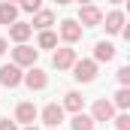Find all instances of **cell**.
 Wrapping results in <instances>:
<instances>
[{
  "label": "cell",
  "mask_w": 130,
  "mask_h": 130,
  "mask_svg": "<svg viewBox=\"0 0 130 130\" xmlns=\"http://www.w3.org/2000/svg\"><path fill=\"white\" fill-rule=\"evenodd\" d=\"M0 3H12V0H0Z\"/></svg>",
  "instance_id": "29"
},
{
  "label": "cell",
  "mask_w": 130,
  "mask_h": 130,
  "mask_svg": "<svg viewBox=\"0 0 130 130\" xmlns=\"http://www.w3.org/2000/svg\"><path fill=\"white\" fill-rule=\"evenodd\" d=\"M39 6H42V0H21L18 3V9H24V12H39Z\"/></svg>",
  "instance_id": "21"
},
{
  "label": "cell",
  "mask_w": 130,
  "mask_h": 130,
  "mask_svg": "<svg viewBox=\"0 0 130 130\" xmlns=\"http://www.w3.org/2000/svg\"><path fill=\"white\" fill-rule=\"evenodd\" d=\"M21 82H24L30 91H42V88L48 85V79H45V73H42L39 67H30V73H24V76H21Z\"/></svg>",
  "instance_id": "6"
},
{
  "label": "cell",
  "mask_w": 130,
  "mask_h": 130,
  "mask_svg": "<svg viewBox=\"0 0 130 130\" xmlns=\"http://www.w3.org/2000/svg\"><path fill=\"white\" fill-rule=\"evenodd\" d=\"M24 130H36V127H33V124H27V127H24Z\"/></svg>",
  "instance_id": "25"
},
{
  "label": "cell",
  "mask_w": 130,
  "mask_h": 130,
  "mask_svg": "<svg viewBox=\"0 0 130 130\" xmlns=\"http://www.w3.org/2000/svg\"><path fill=\"white\" fill-rule=\"evenodd\" d=\"M12 21H18V6L15 3H0V24H12Z\"/></svg>",
  "instance_id": "13"
},
{
  "label": "cell",
  "mask_w": 130,
  "mask_h": 130,
  "mask_svg": "<svg viewBox=\"0 0 130 130\" xmlns=\"http://www.w3.org/2000/svg\"><path fill=\"white\" fill-rule=\"evenodd\" d=\"M112 106H118V109H127L130 106V91L127 88H121V91L115 94V103H112Z\"/></svg>",
  "instance_id": "19"
},
{
  "label": "cell",
  "mask_w": 130,
  "mask_h": 130,
  "mask_svg": "<svg viewBox=\"0 0 130 130\" xmlns=\"http://www.w3.org/2000/svg\"><path fill=\"white\" fill-rule=\"evenodd\" d=\"M115 58V45L112 42H106V39H100L97 45H94V61H103V64H109Z\"/></svg>",
  "instance_id": "11"
},
{
  "label": "cell",
  "mask_w": 130,
  "mask_h": 130,
  "mask_svg": "<svg viewBox=\"0 0 130 130\" xmlns=\"http://www.w3.org/2000/svg\"><path fill=\"white\" fill-rule=\"evenodd\" d=\"M106 30L109 33H121L124 30V12H118V9L109 12V15H106Z\"/></svg>",
  "instance_id": "14"
},
{
  "label": "cell",
  "mask_w": 130,
  "mask_h": 130,
  "mask_svg": "<svg viewBox=\"0 0 130 130\" xmlns=\"http://www.w3.org/2000/svg\"><path fill=\"white\" fill-rule=\"evenodd\" d=\"M42 121H45V127H58V124L64 121V106L48 103V106L42 109Z\"/></svg>",
  "instance_id": "7"
},
{
  "label": "cell",
  "mask_w": 130,
  "mask_h": 130,
  "mask_svg": "<svg viewBox=\"0 0 130 130\" xmlns=\"http://www.w3.org/2000/svg\"><path fill=\"white\" fill-rule=\"evenodd\" d=\"M112 121H115V130H130V115H127V112L112 115Z\"/></svg>",
  "instance_id": "20"
},
{
  "label": "cell",
  "mask_w": 130,
  "mask_h": 130,
  "mask_svg": "<svg viewBox=\"0 0 130 130\" xmlns=\"http://www.w3.org/2000/svg\"><path fill=\"white\" fill-rule=\"evenodd\" d=\"M30 33H33V27H30V24H24V21H12V24H9V36H12L15 42H24Z\"/></svg>",
  "instance_id": "12"
},
{
  "label": "cell",
  "mask_w": 130,
  "mask_h": 130,
  "mask_svg": "<svg viewBox=\"0 0 130 130\" xmlns=\"http://www.w3.org/2000/svg\"><path fill=\"white\" fill-rule=\"evenodd\" d=\"M118 82H121V88L130 85V67H121V70H118Z\"/></svg>",
  "instance_id": "22"
},
{
  "label": "cell",
  "mask_w": 130,
  "mask_h": 130,
  "mask_svg": "<svg viewBox=\"0 0 130 130\" xmlns=\"http://www.w3.org/2000/svg\"><path fill=\"white\" fill-rule=\"evenodd\" d=\"M73 130H94V118L85 115V112H73V121H70Z\"/></svg>",
  "instance_id": "15"
},
{
  "label": "cell",
  "mask_w": 130,
  "mask_h": 130,
  "mask_svg": "<svg viewBox=\"0 0 130 130\" xmlns=\"http://www.w3.org/2000/svg\"><path fill=\"white\" fill-rule=\"evenodd\" d=\"M70 70H73L76 82H85V85H88V82L97 79V61H76Z\"/></svg>",
  "instance_id": "2"
},
{
  "label": "cell",
  "mask_w": 130,
  "mask_h": 130,
  "mask_svg": "<svg viewBox=\"0 0 130 130\" xmlns=\"http://www.w3.org/2000/svg\"><path fill=\"white\" fill-rule=\"evenodd\" d=\"M100 21H103V12H100L97 6L85 3V6L79 9V24H82V27H97Z\"/></svg>",
  "instance_id": "4"
},
{
  "label": "cell",
  "mask_w": 130,
  "mask_h": 130,
  "mask_svg": "<svg viewBox=\"0 0 130 130\" xmlns=\"http://www.w3.org/2000/svg\"><path fill=\"white\" fill-rule=\"evenodd\" d=\"M0 130H18V127H15V121L6 118V121H0Z\"/></svg>",
  "instance_id": "23"
},
{
  "label": "cell",
  "mask_w": 130,
  "mask_h": 130,
  "mask_svg": "<svg viewBox=\"0 0 130 130\" xmlns=\"http://www.w3.org/2000/svg\"><path fill=\"white\" fill-rule=\"evenodd\" d=\"M109 3H124V0H109Z\"/></svg>",
  "instance_id": "27"
},
{
  "label": "cell",
  "mask_w": 130,
  "mask_h": 130,
  "mask_svg": "<svg viewBox=\"0 0 130 130\" xmlns=\"http://www.w3.org/2000/svg\"><path fill=\"white\" fill-rule=\"evenodd\" d=\"M52 64H55V70H70L76 64V48H58L55 58H52Z\"/></svg>",
  "instance_id": "8"
},
{
  "label": "cell",
  "mask_w": 130,
  "mask_h": 130,
  "mask_svg": "<svg viewBox=\"0 0 130 130\" xmlns=\"http://www.w3.org/2000/svg\"><path fill=\"white\" fill-rule=\"evenodd\" d=\"M3 52H6V39L0 36V55H3Z\"/></svg>",
  "instance_id": "24"
},
{
  "label": "cell",
  "mask_w": 130,
  "mask_h": 130,
  "mask_svg": "<svg viewBox=\"0 0 130 130\" xmlns=\"http://www.w3.org/2000/svg\"><path fill=\"white\" fill-rule=\"evenodd\" d=\"M52 130H55V127H52Z\"/></svg>",
  "instance_id": "30"
},
{
  "label": "cell",
  "mask_w": 130,
  "mask_h": 130,
  "mask_svg": "<svg viewBox=\"0 0 130 130\" xmlns=\"http://www.w3.org/2000/svg\"><path fill=\"white\" fill-rule=\"evenodd\" d=\"M55 45H58V36H55L52 30H42V33H39V48H55Z\"/></svg>",
  "instance_id": "18"
},
{
  "label": "cell",
  "mask_w": 130,
  "mask_h": 130,
  "mask_svg": "<svg viewBox=\"0 0 130 130\" xmlns=\"http://www.w3.org/2000/svg\"><path fill=\"white\" fill-rule=\"evenodd\" d=\"M61 39L64 42H79L82 39V24L76 18H64L61 21Z\"/></svg>",
  "instance_id": "5"
},
{
  "label": "cell",
  "mask_w": 130,
  "mask_h": 130,
  "mask_svg": "<svg viewBox=\"0 0 130 130\" xmlns=\"http://www.w3.org/2000/svg\"><path fill=\"white\" fill-rule=\"evenodd\" d=\"M36 58H39V48H33V45L18 42V45L12 48V64H15V67H33Z\"/></svg>",
  "instance_id": "1"
},
{
  "label": "cell",
  "mask_w": 130,
  "mask_h": 130,
  "mask_svg": "<svg viewBox=\"0 0 130 130\" xmlns=\"http://www.w3.org/2000/svg\"><path fill=\"white\" fill-rule=\"evenodd\" d=\"M79 3H82V6H85V3H91V0H79Z\"/></svg>",
  "instance_id": "26"
},
{
  "label": "cell",
  "mask_w": 130,
  "mask_h": 130,
  "mask_svg": "<svg viewBox=\"0 0 130 130\" xmlns=\"http://www.w3.org/2000/svg\"><path fill=\"white\" fill-rule=\"evenodd\" d=\"M21 67H15V64H3L0 67V85L3 88H18L21 85Z\"/></svg>",
  "instance_id": "3"
},
{
  "label": "cell",
  "mask_w": 130,
  "mask_h": 130,
  "mask_svg": "<svg viewBox=\"0 0 130 130\" xmlns=\"http://www.w3.org/2000/svg\"><path fill=\"white\" fill-rule=\"evenodd\" d=\"M58 3H61V6H64V3H70V0H58Z\"/></svg>",
  "instance_id": "28"
},
{
  "label": "cell",
  "mask_w": 130,
  "mask_h": 130,
  "mask_svg": "<svg viewBox=\"0 0 130 130\" xmlns=\"http://www.w3.org/2000/svg\"><path fill=\"white\" fill-rule=\"evenodd\" d=\"M112 115H115V106L109 100H97L94 109H91V118L94 121H112Z\"/></svg>",
  "instance_id": "9"
},
{
  "label": "cell",
  "mask_w": 130,
  "mask_h": 130,
  "mask_svg": "<svg viewBox=\"0 0 130 130\" xmlns=\"http://www.w3.org/2000/svg\"><path fill=\"white\" fill-rule=\"evenodd\" d=\"M82 106H85V97L76 94V91H70L64 97V109H70V112H82Z\"/></svg>",
  "instance_id": "16"
},
{
  "label": "cell",
  "mask_w": 130,
  "mask_h": 130,
  "mask_svg": "<svg viewBox=\"0 0 130 130\" xmlns=\"http://www.w3.org/2000/svg\"><path fill=\"white\" fill-rule=\"evenodd\" d=\"M36 106L33 103H18V109H15V121H21V124H33L36 121Z\"/></svg>",
  "instance_id": "10"
},
{
  "label": "cell",
  "mask_w": 130,
  "mask_h": 130,
  "mask_svg": "<svg viewBox=\"0 0 130 130\" xmlns=\"http://www.w3.org/2000/svg\"><path fill=\"white\" fill-rule=\"evenodd\" d=\"M48 24H55V15H52L48 9H42V12H36V15H33V24H30V27H39V30H48Z\"/></svg>",
  "instance_id": "17"
}]
</instances>
